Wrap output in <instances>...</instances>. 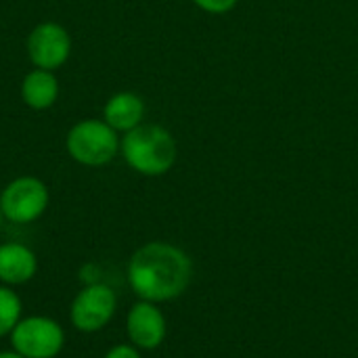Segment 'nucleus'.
I'll list each match as a JSON object with an SVG mask.
<instances>
[{
    "label": "nucleus",
    "mask_w": 358,
    "mask_h": 358,
    "mask_svg": "<svg viewBox=\"0 0 358 358\" xmlns=\"http://www.w3.org/2000/svg\"><path fill=\"white\" fill-rule=\"evenodd\" d=\"M128 285L138 300L153 304L180 298L193 279V262L185 250L166 241L141 245L128 260Z\"/></svg>",
    "instance_id": "f257e3e1"
},
{
    "label": "nucleus",
    "mask_w": 358,
    "mask_h": 358,
    "mask_svg": "<svg viewBox=\"0 0 358 358\" xmlns=\"http://www.w3.org/2000/svg\"><path fill=\"white\" fill-rule=\"evenodd\" d=\"M120 153L134 172L143 176H162L172 170L178 149L170 130L159 124H141L124 134Z\"/></svg>",
    "instance_id": "f03ea898"
},
{
    "label": "nucleus",
    "mask_w": 358,
    "mask_h": 358,
    "mask_svg": "<svg viewBox=\"0 0 358 358\" xmlns=\"http://www.w3.org/2000/svg\"><path fill=\"white\" fill-rule=\"evenodd\" d=\"M69 157L88 168H101L120 153L117 132L105 120H82L71 126L65 136Z\"/></svg>",
    "instance_id": "7ed1b4c3"
},
{
    "label": "nucleus",
    "mask_w": 358,
    "mask_h": 358,
    "mask_svg": "<svg viewBox=\"0 0 358 358\" xmlns=\"http://www.w3.org/2000/svg\"><path fill=\"white\" fill-rule=\"evenodd\" d=\"M10 348L25 358H57L65 348L63 325L46 315L23 317L8 336Z\"/></svg>",
    "instance_id": "20e7f679"
},
{
    "label": "nucleus",
    "mask_w": 358,
    "mask_h": 358,
    "mask_svg": "<svg viewBox=\"0 0 358 358\" xmlns=\"http://www.w3.org/2000/svg\"><path fill=\"white\" fill-rule=\"evenodd\" d=\"M117 313L115 292L101 281L84 285L69 304V323L80 334L103 331Z\"/></svg>",
    "instance_id": "39448f33"
},
{
    "label": "nucleus",
    "mask_w": 358,
    "mask_h": 358,
    "mask_svg": "<svg viewBox=\"0 0 358 358\" xmlns=\"http://www.w3.org/2000/svg\"><path fill=\"white\" fill-rule=\"evenodd\" d=\"M50 203V193L38 176H19L0 193V210L4 220L13 224H31L44 216Z\"/></svg>",
    "instance_id": "423d86ee"
},
{
    "label": "nucleus",
    "mask_w": 358,
    "mask_h": 358,
    "mask_svg": "<svg viewBox=\"0 0 358 358\" xmlns=\"http://www.w3.org/2000/svg\"><path fill=\"white\" fill-rule=\"evenodd\" d=\"M69 55L71 36L63 25L55 21L38 23L27 36V57L34 63V67L55 71L67 63Z\"/></svg>",
    "instance_id": "0eeeda50"
},
{
    "label": "nucleus",
    "mask_w": 358,
    "mask_h": 358,
    "mask_svg": "<svg viewBox=\"0 0 358 358\" xmlns=\"http://www.w3.org/2000/svg\"><path fill=\"white\" fill-rule=\"evenodd\" d=\"M168 334V323L157 304L138 300L126 315V336L138 350H157Z\"/></svg>",
    "instance_id": "6e6552de"
},
{
    "label": "nucleus",
    "mask_w": 358,
    "mask_h": 358,
    "mask_svg": "<svg viewBox=\"0 0 358 358\" xmlns=\"http://www.w3.org/2000/svg\"><path fill=\"white\" fill-rule=\"evenodd\" d=\"M38 273V256L19 241L0 243V283L19 287L29 283Z\"/></svg>",
    "instance_id": "1a4fd4ad"
},
{
    "label": "nucleus",
    "mask_w": 358,
    "mask_h": 358,
    "mask_svg": "<svg viewBox=\"0 0 358 358\" xmlns=\"http://www.w3.org/2000/svg\"><path fill=\"white\" fill-rule=\"evenodd\" d=\"M145 117V101L136 92H117L103 107V120L115 132H130Z\"/></svg>",
    "instance_id": "9d476101"
},
{
    "label": "nucleus",
    "mask_w": 358,
    "mask_h": 358,
    "mask_svg": "<svg viewBox=\"0 0 358 358\" xmlns=\"http://www.w3.org/2000/svg\"><path fill=\"white\" fill-rule=\"evenodd\" d=\"M21 99L29 109L44 111L59 99V80L48 69H31L21 82Z\"/></svg>",
    "instance_id": "9b49d317"
},
{
    "label": "nucleus",
    "mask_w": 358,
    "mask_h": 358,
    "mask_svg": "<svg viewBox=\"0 0 358 358\" xmlns=\"http://www.w3.org/2000/svg\"><path fill=\"white\" fill-rule=\"evenodd\" d=\"M23 319V302L15 287L0 283V340L8 338Z\"/></svg>",
    "instance_id": "f8f14e48"
},
{
    "label": "nucleus",
    "mask_w": 358,
    "mask_h": 358,
    "mask_svg": "<svg viewBox=\"0 0 358 358\" xmlns=\"http://www.w3.org/2000/svg\"><path fill=\"white\" fill-rule=\"evenodd\" d=\"M201 10L212 13V15H224L237 6L239 0H193Z\"/></svg>",
    "instance_id": "ddd939ff"
},
{
    "label": "nucleus",
    "mask_w": 358,
    "mask_h": 358,
    "mask_svg": "<svg viewBox=\"0 0 358 358\" xmlns=\"http://www.w3.org/2000/svg\"><path fill=\"white\" fill-rule=\"evenodd\" d=\"M103 358H143V357H141V350L128 342V344H115V346H111V348L105 352V357Z\"/></svg>",
    "instance_id": "4468645a"
},
{
    "label": "nucleus",
    "mask_w": 358,
    "mask_h": 358,
    "mask_svg": "<svg viewBox=\"0 0 358 358\" xmlns=\"http://www.w3.org/2000/svg\"><path fill=\"white\" fill-rule=\"evenodd\" d=\"M0 358H25V357L10 348V350H0Z\"/></svg>",
    "instance_id": "2eb2a0df"
},
{
    "label": "nucleus",
    "mask_w": 358,
    "mask_h": 358,
    "mask_svg": "<svg viewBox=\"0 0 358 358\" xmlns=\"http://www.w3.org/2000/svg\"><path fill=\"white\" fill-rule=\"evenodd\" d=\"M2 220H4V216H2V210H0V224H2Z\"/></svg>",
    "instance_id": "dca6fc26"
}]
</instances>
